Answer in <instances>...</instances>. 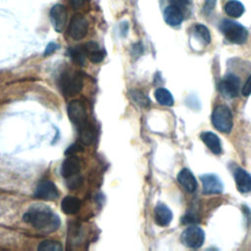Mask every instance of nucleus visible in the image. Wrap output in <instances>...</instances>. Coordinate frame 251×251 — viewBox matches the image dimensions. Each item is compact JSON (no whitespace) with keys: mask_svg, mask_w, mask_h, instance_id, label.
Instances as JSON below:
<instances>
[{"mask_svg":"<svg viewBox=\"0 0 251 251\" xmlns=\"http://www.w3.org/2000/svg\"><path fill=\"white\" fill-rule=\"evenodd\" d=\"M23 219L34 228L46 233L56 231L61 226L60 217L45 205L31 206Z\"/></svg>","mask_w":251,"mask_h":251,"instance_id":"nucleus-1","label":"nucleus"},{"mask_svg":"<svg viewBox=\"0 0 251 251\" xmlns=\"http://www.w3.org/2000/svg\"><path fill=\"white\" fill-rule=\"evenodd\" d=\"M220 28L226 38L232 43L243 44L247 40V29L242 25L236 22L230 20H224L220 25Z\"/></svg>","mask_w":251,"mask_h":251,"instance_id":"nucleus-2","label":"nucleus"},{"mask_svg":"<svg viewBox=\"0 0 251 251\" xmlns=\"http://www.w3.org/2000/svg\"><path fill=\"white\" fill-rule=\"evenodd\" d=\"M213 126L221 132L228 133L232 128V115L226 105L217 106L212 114Z\"/></svg>","mask_w":251,"mask_h":251,"instance_id":"nucleus-3","label":"nucleus"},{"mask_svg":"<svg viewBox=\"0 0 251 251\" xmlns=\"http://www.w3.org/2000/svg\"><path fill=\"white\" fill-rule=\"evenodd\" d=\"M59 86L66 96H74L81 91L83 79L77 74L65 73L59 78Z\"/></svg>","mask_w":251,"mask_h":251,"instance_id":"nucleus-4","label":"nucleus"},{"mask_svg":"<svg viewBox=\"0 0 251 251\" xmlns=\"http://www.w3.org/2000/svg\"><path fill=\"white\" fill-rule=\"evenodd\" d=\"M205 240V232L198 226H189L185 228L181 235V243L189 248H199Z\"/></svg>","mask_w":251,"mask_h":251,"instance_id":"nucleus-5","label":"nucleus"},{"mask_svg":"<svg viewBox=\"0 0 251 251\" xmlns=\"http://www.w3.org/2000/svg\"><path fill=\"white\" fill-rule=\"evenodd\" d=\"M88 31V22L80 14L75 15L69 25L68 33L74 40H80L84 38Z\"/></svg>","mask_w":251,"mask_h":251,"instance_id":"nucleus-6","label":"nucleus"},{"mask_svg":"<svg viewBox=\"0 0 251 251\" xmlns=\"http://www.w3.org/2000/svg\"><path fill=\"white\" fill-rule=\"evenodd\" d=\"M68 116L71 122L78 128L87 124V113L84 105L79 100H73L68 105Z\"/></svg>","mask_w":251,"mask_h":251,"instance_id":"nucleus-7","label":"nucleus"},{"mask_svg":"<svg viewBox=\"0 0 251 251\" xmlns=\"http://www.w3.org/2000/svg\"><path fill=\"white\" fill-rule=\"evenodd\" d=\"M239 78L234 75H226L219 83V91L225 98H234L238 95Z\"/></svg>","mask_w":251,"mask_h":251,"instance_id":"nucleus-8","label":"nucleus"},{"mask_svg":"<svg viewBox=\"0 0 251 251\" xmlns=\"http://www.w3.org/2000/svg\"><path fill=\"white\" fill-rule=\"evenodd\" d=\"M50 22L57 32H62L67 25L68 12L64 5L56 4L54 5L49 13Z\"/></svg>","mask_w":251,"mask_h":251,"instance_id":"nucleus-9","label":"nucleus"},{"mask_svg":"<svg viewBox=\"0 0 251 251\" xmlns=\"http://www.w3.org/2000/svg\"><path fill=\"white\" fill-rule=\"evenodd\" d=\"M34 197L46 201H53L59 197V191L51 180H41L35 188Z\"/></svg>","mask_w":251,"mask_h":251,"instance_id":"nucleus-10","label":"nucleus"},{"mask_svg":"<svg viewBox=\"0 0 251 251\" xmlns=\"http://www.w3.org/2000/svg\"><path fill=\"white\" fill-rule=\"evenodd\" d=\"M200 180L203 185V193L218 194L223 191L224 185L220 177L214 174H206L200 176Z\"/></svg>","mask_w":251,"mask_h":251,"instance_id":"nucleus-11","label":"nucleus"},{"mask_svg":"<svg viewBox=\"0 0 251 251\" xmlns=\"http://www.w3.org/2000/svg\"><path fill=\"white\" fill-rule=\"evenodd\" d=\"M79 171H80V160L76 156H75V154L68 155V157L65 159V161L62 164V169H61L62 176L65 178H68L70 176L79 174Z\"/></svg>","mask_w":251,"mask_h":251,"instance_id":"nucleus-12","label":"nucleus"},{"mask_svg":"<svg viewBox=\"0 0 251 251\" xmlns=\"http://www.w3.org/2000/svg\"><path fill=\"white\" fill-rule=\"evenodd\" d=\"M154 219L158 226H166L172 222L173 213L168 206L163 203H159L154 208Z\"/></svg>","mask_w":251,"mask_h":251,"instance_id":"nucleus-13","label":"nucleus"},{"mask_svg":"<svg viewBox=\"0 0 251 251\" xmlns=\"http://www.w3.org/2000/svg\"><path fill=\"white\" fill-rule=\"evenodd\" d=\"M177 181L189 193H192L197 189L196 178L188 169H182L178 173Z\"/></svg>","mask_w":251,"mask_h":251,"instance_id":"nucleus-14","label":"nucleus"},{"mask_svg":"<svg viewBox=\"0 0 251 251\" xmlns=\"http://www.w3.org/2000/svg\"><path fill=\"white\" fill-rule=\"evenodd\" d=\"M234 179L236 187L240 192L246 193L251 191V175L247 171L238 168L234 172Z\"/></svg>","mask_w":251,"mask_h":251,"instance_id":"nucleus-15","label":"nucleus"},{"mask_svg":"<svg viewBox=\"0 0 251 251\" xmlns=\"http://www.w3.org/2000/svg\"><path fill=\"white\" fill-rule=\"evenodd\" d=\"M165 22L172 26H176L181 24L183 20V14L180 8L175 5H169L164 11Z\"/></svg>","mask_w":251,"mask_h":251,"instance_id":"nucleus-16","label":"nucleus"},{"mask_svg":"<svg viewBox=\"0 0 251 251\" xmlns=\"http://www.w3.org/2000/svg\"><path fill=\"white\" fill-rule=\"evenodd\" d=\"M86 57L93 63V64H98L103 61L105 58V51L100 49L99 45L94 42V41H89L85 45H83Z\"/></svg>","mask_w":251,"mask_h":251,"instance_id":"nucleus-17","label":"nucleus"},{"mask_svg":"<svg viewBox=\"0 0 251 251\" xmlns=\"http://www.w3.org/2000/svg\"><path fill=\"white\" fill-rule=\"evenodd\" d=\"M201 140L206 144V146L210 149L211 152L214 154H221L222 153V145L220 138L211 131H204L200 134Z\"/></svg>","mask_w":251,"mask_h":251,"instance_id":"nucleus-18","label":"nucleus"},{"mask_svg":"<svg viewBox=\"0 0 251 251\" xmlns=\"http://www.w3.org/2000/svg\"><path fill=\"white\" fill-rule=\"evenodd\" d=\"M81 206V202L75 196H67L61 202L62 211L67 215L76 214Z\"/></svg>","mask_w":251,"mask_h":251,"instance_id":"nucleus-19","label":"nucleus"},{"mask_svg":"<svg viewBox=\"0 0 251 251\" xmlns=\"http://www.w3.org/2000/svg\"><path fill=\"white\" fill-rule=\"evenodd\" d=\"M79 138L81 143L86 146L91 145L94 142L96 138V132L89 123L79 127Z\"/></svg>","mask_w":251,"mask_h":251,"instance_id":"nucleus-20","label":"nucleus"},{"mask_svg":"<svg viewBox=\"0 0 251 251\" xmlns=\"http://www.w3.org/2000/svg\"><path fill=\"white\" fill-rule=\"evenodd\" d=\"M244 11L245 9L243 4L237 0H229L225 5L226 14L232 18H239L244 13Z\"/></svg>","mask_w":251,"mask_h":251,"instance_id":"nucleus-21","label":"nucleus"},{"mask_svg":"<svg viewBox=\"0 0 251 251\" xmlns=\"http://www.w3.org/2000/svg\"><path fill=\"white\" fill-rule=\"evenodd\" d=\"M155 98L157 102L163 106H173L174 105V97L171 92L163 87L157 88L155 90Z\"/></svg>","mask_w":251,"mask_h":251,"instance_id":"nucleus-22","label":"nucleus"},{"mask_svg":"<svg viewBox=\"0 0 251 251\" xmlns=\"http://www.w3.org/2000/svg\"><path fill=\"white\" fill-rule=\"evenodd\" d=\"M70 57L73 59L74 62H75L79 66H83L85 63V57L86 53L83 46H75L69 49Z\"/></svg>","mask_w":251,"mask_h":251,"instance_id":"nucleus-23","label":"nucleus"},{"mask_svg":"<svg viewBox=\"0 0 251 251\" xmlns=\"http://www.w3.org/2000/svg\"><path fill=\"white\" fill-rule=\"evenodd\" d=\"M37 249L40 251H62L63 246L58 241L48 239L40 242Z\"/></svg>","mask_w":251,"mask_h":251,"instance_id":"nucleus-24","label":"nucleus"},{"mask_svg":"<svg viewBox=\"0 0 251 251\" xmlns=\"http://www.w3.org/2000/svg\"><path fill=\"white\" fill-rule=\"evenodd\" d=\"M195 34L202 40L204 44H209L211 42V35L209 29L203 25H195Z\"/></svg>","mask_w":251,"mask_h":251,"instance_id":"nucleus-25","label":"nucleus"},{"mask_svg":"<svg viewBox=\"0 0 251 251\" xmlns=\"http://www.w3.org/2000/svg\"><path fill=\"white\" fill-rule=\"evenodd\" d=\"M130 95L132 99L135 101V103H137L138 105L142 107H147L150 105V100L142 92L138 90H132L130 91Z\"/></svg>","mask_w":251,"mask_h":251,"instance_id":"nucleus-26","label":"nucleus"},{"mask_svg":"<svg viewBox=\"0 0 251 251\" xmlns=\"http://www.w3.org/2000/svg\"><path fill=\"white\" fill-rule=\"evenodd\" d=\"M66 184L70 189H76L82 184V177L79 174L66 178Z\"/></svg>","mask_w":251,"mask_h":251,"instance_id":"nucleus-27","label":"nucleus"},{"mask_svg":"<svg viewBox=\"0 0 251 251\" xmlns=\"http://www.w3.org/2000/svg\"><path fill=\"white\" fill-rule=\"evenodd\" d=\"M81 150H82V147L79 144L75 143V144H72L71 146H69L67 148V150L65 151V154L66 155H73V154H75L76 152H79Z\"/></svg>","mask_w":251,"mask_h":251,"instance_id":"nucleus-28","label":"nucleus"},{"mask_svg":"<svg viewBox=\"0 0 251 251\" xmlns=\"http://www.w3.org/2000/svg\"><path fill=\"white\" fill-rule=\"evenodd\" d=\"M241 92H242L243 96H249L251 94V75H249L246 82L244 83Z\"/></svg>","mask_w":251,"mask_h":251,"instance_id":"nucleus-29","label":"nucleus"},{"mask_svg":"<svg viewBox=\"0 0 251 251\" xmlns=\"http://www.w3.org/2000/svg\"><path fill=\"white\" fill-rule=\"evenodd\" d=\"M58 48H59V46H58L56 43H54V42L49 43V44L47 45L45 51H44V56H48V55L54 53Z\"/></svg>","mask_w":251,"mask_h":251,"instance_id":"nucleus-30","label":"nucleus"},{"mask_svg":"<svg viewBox=\"0 0 251 251\" xmlns=\"http://www.w3.org/2000/svg\"><path fill=\"white\" fill-rule=\"evenodd\" d=\"M216 2H217V0H206L205 4H204L205 13L209 14L214 9V7L216 5Z\"/></svg>","mask_w":251,"mask_h":251,"instance_id":"nucleus-31","label":"nucleus"},{"mask_svg":"<svg viewBox=\"0 0 251 251\" xmlns=\"http://www.w3.org/2000/svg\"><path fill=\"white\" fill-rule=\"evenodd\" d=\"M172 5H175L180 9L186 7L189 4V0H169Z\"/></svg>","mask_w":251,"mask_h":251,"instance_id":"nucleus-32","label":"nucleus"},{"mask_svg":"<svg viewBox=\"0 0 251 251\" xmlns=\"http://www.w3.org/2000/svg\"><path fill=\"white\" fill-rule=\"evenodd\" d=\"M182 224L184 225H187V224H193V223H196V217L191 215V214H186L182 220H181Z\"/></svg>","mask_w":251,"mask_h":251,"instance_id":"nucleus-33","label":"nucleus"},{"mask_svg":"<svg viewBox=\"0 0 251 251\" xmlns=\"http://www.w3.org/2000/svg\"><path fill=\"white\" fill-rule=\"evenodd\" d=\"M69 1L72 4V6L74 8H75V9L81 7L83 5V3H84V0H69Z\"/></svg>","mask_w":251,"mask_h":251,"instance_id":"nucleus-34","label":"nucleus"},{"mask_svg":"<svg viewBox=\"0 0 251 251\" xmlns=\"http://www.w3.org/2000/svg\"><path fill=\"white\" fill-rule=\"evenodd\" d=\"M127 29H128V25H127V23H123L122 25H121V30L122 31H124L125 32V34H126V32H127Z\"/></svg>","mask_w":251,"mask_h":251,"instance_id":"nucleus-35","label":"nucleus"}]
</instances>
